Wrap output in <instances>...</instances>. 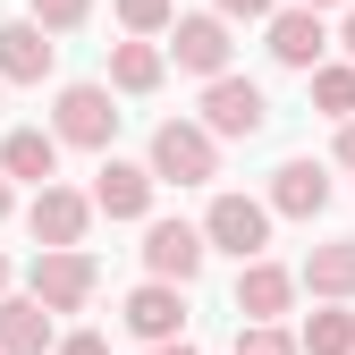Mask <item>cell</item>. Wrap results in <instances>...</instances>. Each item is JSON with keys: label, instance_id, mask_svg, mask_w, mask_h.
<instances>
[{"label": "cell", "instance_id": "6da1fadb", "mask_svg": "<svg viewBox=\"0 0 355 355\" xmlns=\"http://www.w3.org/2000/svg\"><path fill=\"white\" fill-rule=\"evenodd\" d=\"M144 161H153L161 187H203V178H220V136H211L203 119H161Z\"/></svg>", "mask_w": 355, "mask_h": 355}, {"label": "cell", "instance_id": "7a4b0ae2", "mask_svg": "<svg viewBox=\"0 0 355 355\" xmlns=\"http://www.w3.org/2000/svg\"><path fill=\"white\" fill-rule=\"evenodd\" d=\"M26 288L51 304V313H85L94 288H102V262L85 254V245H42V254L26 262Z\"/></svg>", "mask_w": 355, "mask_h": 355}, {"label": "cell", "instance_id": "3957f363", "mask_svg": "<svg viewBox=\"0 0 355 355\" xmlns=\"http://www.w3.org/2000/svg\"><path fill=\"white\" fill-rule=\"evenodd\" d=\"M271 195H211V211H203V237H211V254H237V262H254L262 245H271Z\"/></svg>", "mask_w": 355, "mask_h": 355}, {"label": "cell", "instance_id": "277c9868", "mask_svg": "<svg viewBox=\"0 0 355 355\" xmlns=\"http://www.w3.org/2000/svg\"><path fill=\"white\" fill-rule=\"evenodd\" d=\"M51 136H60V144H85V153H110V136H119V102H110V85H60V102H51Z\"/></svg>", "mask_w": 355, "mask_h": 355}, {"label": "cell", "instance_id": "5b68a950", "mask_svg": "<svg viewBox=\"0 0 355 355\" xmlns=\"http://www.w3.org/2000/svg\"><path fill=\"white\" fill-rule=\"evenodd\" d=\"M203 254H211L203 220H144V271H153V279H178V288H195Z\"/></svg>", "mask_w": 355, "mask_h": 355}, {"label": "cell", "instance_id": "8992f818", "mask_svg": "<svg viewBox=\"0 0 355 355\" xmlns=\"http://www.w3.org/2000/svg\"><path fill=\"white\" fill-rule=\"evenodd\" d=\"M161 42H169V60L187 68V76H203V85H211V76H229V51H237V42H229V17H220V9L178 17Z\"/></svg>", "mask_w": 355, "mask_h": 355}, {"label": "cell", "instance_id": "52a82bcc", "mask_svg": "<svg viewBox=\"0 0 355 355\" xmlns=\"http://www.w3.org/2000/svg\"><path fill=\"white\" fill-rule=\"evenodd\" d=\"M203 127L211 136H262V127H271V102H262V85L254 76H211L203 85Z\"/></svg>", "mask_w": 355, "mask_h": 355}, {"label": "cell", "instance_id": "ba28073f", "mask_svg": "<svg viewBox=\"0 0 355 355\" xmlns=\"http://www.w3.org/2000/svg\"><path fill=\"white\" fill-rule=\"evenodd\" d=\"M119 322L136 330L144 347H161V338H187V288H178V279H153V271H144V288H127Z\"/></svg>", "mask_w": 355, "mask_h": 355}, {"label": "cell", "instance_id": "9c48e42d", "mask_svg": "<svg viewBox=\"0 0 355 355\" xmlns=\"http://www.w3.org/2000/svg\"><path fill=\"white\" fill-rule=\"evenodd\" d=\"M26 229H34V245H85V229H94V195H76V187H34V203H26Z\"/></svg>", "mask_w": 355, "mask_h": 355}, {"label": "cell", "instance_id": "30bf717a", "mask_svg": "<svg viewBox=\"0 0 355 355\" xmlns=\"http://www.w3.org/2000/svg\"><path fill=\"white\" fill-rule=\"evenodd\" d=\"M296 288H304V279H296V271H279L271 254L237 262V313H245V322H279L288 304H296Z\"/></svg>", "mask_w": 355, "mask_h": 355}, {"label": "cell", "instance_id": "8fae6325", "mask_svg": "<svg viewBox=\"0 0 355 355\" xmlns=\"http://www.w3.org/2000/svg\"><path fill=\"white\" fill-rule=\"evenodd\" d=\"M51 60H60V42H51L42 17H9V26H0V76H9V85H42Z\"/></svg>", "mask_w": 355, "mask_h": 355}, {"label": "cell", "instance_id": "7c38bea8", "mask_svg": "<svg viewBox=\"0 0 355 355\" xmlns=\"http://www.w3.org/2000/svg\"><path fill=\"white\" fill-rule=\"evenodd\" d=\"M60 347V313L42 304L34 288L26 296H0V355H51Z\"/></svg>", "mask_w": 355, "mask_h": 355}, {"label": "cell", "instance_id": "4fadbf2b", "mask_svg": "<svg viewBox=\"0 0 355 355\" xmlns=\"http://www.w3.org/2000/svg\"><path fill=\"white\" fill-rule=\"evenodd\" d=\"M322 51H330L322 9H304V0H296V9H279V17H271V60H279V68L313 76V68H322Z\"/></svg>", "mask_w": 355, "mask_h": 355}, {"label": "cell", "instance_id": "5bb4252c", "mask_svg": "<svg viewBox=\"0 0 355 355\" xmlns=\"http://www.w3.org/2000/svg\"><path fill=\"white\" fill-rule=\"evenodd\" d=\"M153 161H102V178H94V211H110V220H153Z\"/></svg>", "mask_w": 355, "mask_h": 355}, {"label": "cell", "instance_id": "9a60e30c", "mask_svg": "<svg viewBox=\"0 0 355 355\" xmlns=\"http://www.w3.org/2000/svg\"><path fill=\"white\" fill-rule=\"evenodd\" d=\"M271 211H279V220H322V211H330V169L304 161V153L279 161V169H271Z\"/></svg>", "mask_w": 355, "mask_h": 355}, {"label": "cell", "instance_id": "2e32d148", "mask_svg": "<svg viewBox=\"0 0 355 355\" xmlns=\"http://www.w3.org/2000/svg\"><path fill=\"white\" fill-rule=\"evenodd\" d=\"M161 76H169V42H153V34L110 42V94H153Z\"/></svg>", "mask_w": 355, "mask_h": 355}, {"label": "cell", "instance_id": "e0dca14e", "mask_svg": "<svg viewBox=\"0 0 355 355\" xmlns=\"http://www.w3.org/2000/svg\"><path fill=\"white\" fill-rule=\"evenodd\" d=\"M0 169H9L17 187H51V178H60V136H51V127H9Z\"/></svg>", "mask_w": 355, "mask_h": 355}, {"label": "cell", "instance_id": "ac0fdd59", "mask_svg": "<svg viewBox=\"0 0 355 355\" xmlns=\"http://www.w3.org/2000/svg\"><path fill=\"white\" fill-rule=\"evenodd\" d=\"M296 279L313 288V296H338V304H355V237H330V245H313Z\"/></svg>", "mask_w": 355, "mask_h": 355}, {"label": "cell", "instance_id": "d6986e66", "mask_svg": "<svg viewBox=\"0 0 355 355\" xmlns=\"http://www.w3.org/2000/svg\"><path fill=\"white\" fill-rule=\"evenodd\" d=\"M304 355H355V313L322 296V313H304Z\"/></svg>", "mask_w": 355, "mask_h": 355}, {"label": "cell", "instance_id": "ffe728a7", "mask_svg": "<svg viewBox=\"0 0 355 355\" xmlns=\"http://www.w3.org/2000/svg\"><path fill=\"white\" fill-rule=\"evenodd\" d=\"M313 110L322 119H355V60H322L313 68Z\"/></svg>", "mask_w": 355, "mask_h": 355}, {"label": "cell", "instance_id": "44dd1931", "mask_svg": "<svg viewBox=\"0 0 355 355\" xmlns=\"http://www.w3.org/2000/svg\"><path fill=\"white\" fill-rule=\"evenodd\" d=\"M119 26H127V34H153V42H161V34L178 26V0H119Z\"/></svg>", "mask_w": 355, "mask_h": 355}, {"label": "cell", "instance_id": "7402d4cb", "mask_svg": "<svg viewBox=\"0 0 355 355\" xmlns=\"http://www.w3.org/2000/svg\"><path fill=\"white\" fill-rule=\"evenodd\" d=\"M237 355H304V338H288L279 322H245L237 330Z\"/></svg>", "mask_w": 355, "mask_h": 355}, {"label": "cell", "instance_id": "603a6c76", "mask_svg": "<svg viewBox=\"0 0 355 355\" xmlns=\"http://www.w3.org/2000/svg\"><path fill=\"white\" fill-rule=\"evenodd\" d=\"M26 17H42L51 34H76L85 17H94V0H26Z\"/></svg>", "mask_w": 355, "mask_h": 355}, {"label": "cell", "instance_id": "cb8c5ba5", "mask_svg": "<svg viewBox=\"0 0 355 355\" xmlns=\"http://www.w3.org/2000/svg\"><path fill=\"white\" fill-rule=\"evenodd\" d=\"M211 9H220V17H229V26H237V17H245V26H254V17H262V26H271V17L288 9V0H211Z\"/></svg>", "mask_w": 355, "mask_h": 355}, {"label": "cell", "instance_id": "d4e9b609", "mask_svg": "<svg viewBox=\"0 0 355 355\" xmlns=\"http://www.w3.org/2000/svg\"><path fill=\"white\" fill-rule=\"evenodd\" d=\"M51 355H110V338H102V330H68Z\"/></svg>", "mask_w": 355, "mask_h": 355}, {"label": "cell", "instance_id": "484cf974", "mask_svg": "<svg viewBox=\"0 0 355 355\" xmlns=\"http://www.w3.org/2000/svg\"><path fill=\"white\" fill-rule=\"evenodd\" d=\"M338 169H355V119H338V153H330Z\"/></svg>", "mask_w": 355, "mask_h": 355}, {"label": "cell", "instance_id": "4316f807", "mask_svg": "<svg viewBox=\"0 0 355 355\" xmlns=\"http://www.w3.org/2000/svg\"><path fill=\"white\" fill-rule=\"evenodd\" d=\"M9 211H17V178L0 169V220H9Z\"/></svg>", "mask_w": 355, "mask_h": 355}, {"label": "cell", "instance_id": "83f0119b", "mask_svg": "<svg viewBox=\"0 0 355 355\" xmlns=\"http://www.w3.org/2000/svg\"><path fill=\"white\" fill-rule=\"evenodd\" d=\"M144 355H195V347H187V338H161V347H144Z\"/></svg>", "mask_w": 355, "mask_h": 355}, {"label": "cell", "instance_id": "f1b7e54d", "mask_svg": "<svg viewBox=\"0 0 355 355\" xmlns=\"http://www.w3.org/2000/svg\"><path fill=\"white\" fill-rule=\"evenodd\" d=\"M338 42H347V60H355V0H347V26H338Z\"/></svg>", "mask_w": 355, "mask_h": 355}, {"label": "cell", "instance_id": "f546056e", "mask_svg": "<svg viewBox=\"0 0 355 355\" xmlns=\"http://www.w3.org/2000/svg\"><path fill=\"white\" fill-rule=\"evenodd\" d=\"M0 296H9V254H0Z\"/></svg>", "mask_w": 355, "mask_h": 355}, {"label": "cell", "instance_id": "4dcf8cb0", "mask_svg": "<svg viewBox=\"0 0 355 355\" xmlns=\"http://www.w3.org/2000/svg\"><path fill=\"white\" fill-rule=\"evenodd\" d=\"M304 9H338V0H304Z\"/></svg>", "mask_w": 355, "mask_h": 355}, {"label": "cell", "instance_id": "1f68e13d", "mask_svg": "<svg viewBox=\"0 0 355 355\" xmlns=\"http://www.w3.org/2000/svg\"><path fill=\"white\" fill-rule=\"evenodd\" d=\"M0 85H9V76H0Z\"/></svg>", "mask_w": 355, "mask_h": 355}]
</instances>
